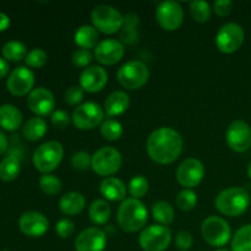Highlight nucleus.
<instances>
[{
	"label": "nucleus",
	"instance_id": "1",
	"mask_svg": "<svg viewBox=\"0 0 251 251\" xmlns=\"http://www.w3.org/2000/svg\"><path fill=\"white\" fill-rule=\"evenodd\" d=\"M181 135L172 127H158L147 139L146 150L149 157L157 164L167 166L176 162L183 152Z\"/></svg>",
	"mask_w": 251,
	"mask_h": 251
},
{
	"label": "nucleus",
	"instance_id": "2",
	"mask_svg": "<svg viewBox=\"0 0 251 251\" xmlns=\"http://www.w3.org/2000/svg\"><path fill=\"white\" fill-rule=\"evenodd\" d=\"M147 220L149 211L145 203L137 199H125L118 208V225L126 233H136L144 229Z\"/></svg>",
	"mask_w": 251,
	"mask_h": 251
},
{
	"label": "nucleus",
	"instance_id": "3",
	"mask_svg": "<svg viewBox=\"0 0 251 251\" xmlns=\"http://www.w3.org/2000/svg\"><path fill=\"white\" fill-rule=\"evenodd\" d=\"M250 205V195L244 188L234 186L221 191L215 200L218 212L228 217H239L247 212Z\"/></svg>",
	"mask_w": 251,
	"mask_h": 251
},
{
	"label": "nucleus",
	"instance_id": "4",
	"mask_svg": "<svg viewBox=\"0 0 251 251\" xmlns=\"http://www.w3.org/2000/svg\"><path fill=\"white\" fill-rule=\"evenodd\" d=\"M64 157V147L58 141H47L37 147L32 162L42 174H50L60 166Z\"/></svg>",
	"mask_w": 251,
	"mask_h": 251
},
{
	"label": "nucleus",
	"instance_id": "5",
	"mask_svg": "<svg viewBox=\"0 0 251 251\" xmlns=\"http://www.w3.org/2000/svg\"><path fill=\"white\" fill-rule=\"evenodd\" d=\"M91 21L98 32L104 34H114L122 31L124 16L119 10L110 5H97L91 12Z\"/></svg>",
	"mask_w": 251,
	"mask_h": 251
},
{
	"label": "nucleus",
	"instance_id": "6",
	"mask_svg": "<svg viewBox=\"0 0 251 251\" xmlns=\"http://www.w3.org/2000/svg\"><path fill=\"white\" fill-rule=\"evenodd\" d=\"M201 235L211 247L222 248L232 239V228L225 218L210 216L201 225Z\"/></svg>",
	"mask_w": 251,
	"mask_h": 251
},
{
	"label": "nucleus",
	"instance_id": "7",
	"mask_svg": "<svg viewBox=\"0 0 251 251\" xmlns=\"http://www.w3.org/2000/svg\"><path fill=\"white\" fill-rule=\"evenodd\" d=\"M117 77L120 85L126 90H140L149 81L150 70L146 64L142 61L131 60L125 63L118 70Z\"/></svg>",
	"mask_w": 251,
	"mask_h": 251
},
{
	"label": "nucleus",
	"instance_id": "8",
	"mask_svg": "<svg viewBox=\"0 0 251 251\" xmlns=\"http://www.w3.org/2000/svg\"><path fill=\"white\" fill-rule=\"evenodd\" d=\"M123 163L122 153L114 147H102L92 156V171L97 176L109 178L119 172Z\"/></svg>",
	"mask_w": 251,
	"mask_h": 251
},
{
	"label": "nucleus",
	"instance_id": "9",
	"mask_svg": "<svg viewBox=\"0 0 251 251\" xmlns=\"http://www.w3.org/2000/svg\"><path fill=\"white\" fill-rule=\"evenodd\" d=\"M171 243L172 232L167 226H149L139 235V245L144 251H166Z\"/></svg>",
	"mask_w": 251,
	"mask_h": 251
},
{
	"label": "nucleus",
	"instance_id": "10",
	"mask_svg": "<svg viewBox=\"0 0 251 251\" xmlns=\"http://www.w3.org/2000/svg\"><path fill=\"white\" fill-rule=\"evenodd\" d=\"M104 114V109L98 103L86 102L74 110L71 120L78 130H93L102 125Z\"/></svg>",
	"mask_w": 251,
	"mask_h": 251
},
{
	"label": "nucleus",
	"instance_id": "11",
	"mask_svg": "<svg viewBox=\"0 0 251 251\" xmlns=\"http://www.w3.org/2000/svg\"><path fill=\"white\" fill-rule=\"evenodd\" d=\"M245 39V32L240 25L228 22L223 25L216 36V46L223 54H233L242 48Z\"/></svg>",
	"mask_w": 251,
	"mask_h": 251
},
{
	"label": "nucleus",
	"instance_id": "12",
	"mask_svg": "<svg viewBox=\"0 0 251 251\" xmlns=\"http://www.w3.org/2000/svg\"><path fill=\"white\" fill-rule=\"evenodd\" d=\"M203 176H205V166L198 158H186L185 161L181 162L176 174V181L180 184V186L190 190L200 185L201 181L203 180Z\"/></svg>",
	"mask_w": 251,
	"mask_h": 251
},
{
	"label": "nucleus",
	"instance_id": "13",
	"mask_svg": "<svg viewBox=\"0 0 251 251\" xmlns=\"http://www.w3.org/2000/svg\"><path fill=\"white\" fill-rule=\"evenodd\" d=\"M156 20L164 31H176L183 25L184 11L178 1H163L157 6Z\"/></svg>",
	"mask_w": 251,
	"mask_h": 251
},
{
	"label": "nucleus",
	"instance_id": "14",
	"mask_svg": "<svg viewBox=\"0 0 251 251\" xmlns=\"http://www.w3.org/2000/svg\"><path fill=\"white\" fill-rule=\"evenodd\" d=\"M226 141L232 151L243 153L251 146V127L244 120L230 123L226 131Z\"/></svg>",
	"mask_w": 251,
	"mask_h": 251
},
{
	"label": "nucleus",
	"instance_id": "15",
	"mask_svg": "<svg viewBox=\"0 0 251 251\" xmlns=\"http://www.w3.org/2000/svg\"><path fill=\"white\" fill-rule=\"evenodd\" d=\"M34 85V74L31 69L26 66H19L14 69L10 74L6 81L7 91L12 96L22 97V96L29 95Z\"/></svg>",
	"mask_w": 251,
	"mask_h": 251
},
{
	"label": "nucleus",
	"instance_id": "16",
	"mask_svg": "<svg viewBox=\"0 0 251 251\" xmlns=\"http://www.w3.org/2000/svg\"><path fill=\"white\" fill-rule=\"evenodd\" d=\"M124 44L114 38L103 39L95 48V59L102 65L112 66L122 61L124 58Z\"/></svg>",
	"mask_w": 251,
	"mask_h": 251
},
{
	"label": "nucleus",
	"instance_id": "17",
	"mask_svg": "<svg viewBox=\"0 0 251 251\" xmlns=\"http://www.w3.org/2000/svg\"><path fill=\"white\" fill-rule=\"evenodd\" d=\"M27 105L37 117H47L55 110V97L48 88H34L27 98Z\"/></svg>",
	"mask_w": 251,
	"mask_h": 251
},
{
	"label": "nucleus",
	"instance_id": "18",
	"mask_svg": "<svg viewBox=\"0 0 251 251\" xmlns=\"http://www.w3.org/2000/svg\"><path fill=\"white\" fill-rule=\"evenodd\" d=\"M19 228L26 237L39 238L48 232L49 221L43 213L28 211L20 217Z\"/></svg>",
	"mask_w": 251,
	"mask_h": 251
},
{
	"label": "nucleus",
	"instance_id": "19",
	"mask_svg": "<svg viewBox=\"0 0 251 251\" xmlns=\"http://www.w3.org/2000/svg\"><path fill=\"white\" fill-rule=\"evenodd\" d=\"M107 247V234L98 227L86 228L78 233L75 239L76 251H104Z\"/></svg>",
	"mask_w": 251,
	"mask_h": 251
},
{
	"label": "nucleus",
	"instance_id": "20",
	"mask_svg": "<svg viewBox=\"0 0 251 251\" xmlns=\"http://www.w3.org/2000/svg\"><path fill=\"white\" fill-rule=\"evenodd\" d=\"M108 82V74L102 66L93 65L83 69L80 75V87L88 93L100 92Z\"/></svg>",
	"mask_w": 251,
	"mask_h": 251
},
{
	"label": "nucleus",
	"instance_id": "21",
	"mask_svg": "<svg viewBox=\"0 0 251 251\" xmlns=\"http://www.w3.org/2000/svg\"><path fill=\"white\" fill-rule=\"evenodd\" d=\"M100 193L105 200L113 201H124L126 199V185L120 179L115 176L104 178L100 185Z\"/></svg>",
	"mask_w": 251,
	"mask_h": 251
},
{
	"label": "nucleus",
	"instance_id": "22",
	"mask_svg": "<svg viewBox=\"0 0 251 251\" xmlns=\"http://www.w3.org/2000/svg\"><path fill=\"white\" fill-rule=\"evenodd\" d=\"M86 200L85 196L78 191H70L64 194L59 200V210L65 216H77L85 210Z\"/></svg>",
	"mask_w": 251,
	"mask_h": 251
},
{
	"label": "nucleus",
	"instance_id": "23",
	"mask_svg": "<svg viewBox=\"0 0 251 251\" xmlns=\"http://www.w3.org/2000/svg\"><path fill=\"white\" fill-rule=\"evenodd\" d=\"M130 105V97L124 91L112 92L104 102V113L108 117H118L127 110Z\"/></svg>",
	"mask_w": 251,
	"mask_h": 251
},
{
	"label": "nucleus",
	"instance_id": "24",
	"mask_svg": "<svg viewBox=\"0 0 251 251\" xmlns=\"http://www.w3.org/2000/svg\"><path fill=\"white\" fill-rule=\"evenodd\" d=\"M24 117L19 108L12 104L0 105V127L6 131H16L21 127Z\"/></svg>",
	"mask_w": 251,
	"mask_h": 251
},
{
	"label": "nucleus",
	"instance_id": "25",
	"mask_svg": "<svg viewBox=\"0 0 251 251\" xmlns=\"http://www.w3.org/2000/svg\"><path fill=\"white\" fill-rule=\"evenodd\" d=\"M98 39H100V33L95 27L90 25H83L78 27L74 34V42L76 46L80 47L81 49H87V50L95 49L97 47V44L100 43Z\"/></svg>",
	"mask_w": 251,
	"mask_h": 251
},
{
	"label": "nucleus",
	"instance_id": "26",
	"mask_svg": "<svg viewBox=\"0 0 251 251\" xmlns=\"http://www.w3.org/2000/svg\"><path fill=\"white\" fill-rule=\"evenodd\" d=\"M47 130H48V126H47L46 120L39 117H34L25 123L22 127V135L28 141L36 142L46 136Z\"/></svg>",
	"mask_w": 251,
	"mask_h": 251
},
{
	"label": "nucleus",
	"instance_id": "27",
	"mask_svg": "<svg viewBox=\"0 0 251 251\" xmlns=\"http://www.w3.org/2000/svg\"><path fill=\"white\" fill-rule=\"evenodd\" d=\"M21 172V161L17 154H7L0 162V179L2 181L15 180Z\"/></svg>",
	"mask_w": 251,
	"mask_h": 251
},
{
	"label": "nucleus",
	"instance_id": "28",
	"mask_svg": "<svg viewBox=\"0 0 251 251\" xmlns=\"http://www.w3.org/2000/svg\"><path fill=\"white\" fill-rule=\"evenodd\" d=\"M112 216V208L104 200H95L88 207V217L96 226L107 225Z\"/></svg>",
	"mask_w": 251,
	"mask_h": 251
},
{
	"label": "nucleus",
	"instance_id": "29",
	"mask_svg": "<svg viewBox=\"0 0 251 251\" xmlns=\"http://www.w3.org/2000/svg\"><path fill=\"white\" fill-rule=\"evenodd\" d=\"M152 217L156 221L157 225L167 226L172 225L174 221V208L167 201H157L152 205L151 208Z\"/></svg>",
	"mask_w": 251,
	"mask_h": 251
},
{
	"label": "nucleus",
	"instance_id": "30",
	"mask_svg": "<svg viewBox=\"0 0 251 251\" xmlns=\"http://www.w3.org/2000/svg\"><path fill=\"white\" fill-rule=\"evenodd\" d=\"M139 17L135 14H127L124 16V25L122 28V34L120 38L123 42L126 44H135L139 42V32H137V27H139Z\"/></svg>",
	"mask_w": 251,
	"mask_h": 251
},
{
	"label": "nucleus",
	"instance_id": "31",
	"mask_svg": "<svg viewBox=\"0 0 251 251\" xmlns=\"http://www.w3.org/2000/svg\"><path fill=\"white\" fill-rule=\"evenodd\" d=\"M230 251H251V225L237 230L230 240Z\"/></svg>",
	"mask_w": 251,
	"mask_h": 251
},
{
	"label": "nucleus",
	"instance_id": "32",
	"mask_svg": "<svg viewBox=\"0 0 251 251\" xmlns=\"http://www.w3.org/2000/svg\"><path fill=\"white\" fill-rule=\"evenodd\" d=\"M2 56L6 61H21L27 56V48L24 43L19 41H10L4 44L1 49Z\"/></svg>",
	"mask_w": 251,
	"mask_h": 251
},
{
	"label": "nucleus",
	"instance_id": "33",
	"mask_svg": "<svg viewBox=\"0 0 251 251\" xmlns=\"http://www.w3.org/2000/svg\"><path fill=\"white\" fill-rule=\"evenodd\" d=\"M189 10L190 15L196 22L199 24H206L210 21L211 15H212V9L210 4L203 0H194L189 4Z\"/></svg>",
	"mask_w": 251,
	"mask_h": 251
},
{
	"label": "nucleus",
	"instance_id": "34",
	"mask_svg": "<svg viewBox=\"0 0 251 251\" xmlns=\"http://www.w3.org/2000/svg\"><path fill=\"white\" fill-rule=\"evenodd\" d=\"M123 125L118 120L107 119L100 125V135L108 141H117L123 136Z\"/></svg>",
	"mask_w": 251,
	"mask_h": 251
},
{
	"label": "nucleus",
	"instance_id": "35",
	"mask_svg": "<svg viewBox=\"0 0 251 251\" xmlns=\"http://www.w3.org/2000/svg\"><path fill=\"white\" fill-rule=\"evenodd\" d=\"M38 184L41 190L48 196H55L61 191L60 179L53 174H42Z\"/></svg>",
	"mask_w": 251,
	"mask_h": 251
},
{
	"label": "nucleus",
	"instance_id": "36",
	"mask_svg": "<svg viewBox=\"0 0 251 251\" xmlns=\"http://www.w3.org/2000/svg\"><path fill=\"white\" fill-rule=\"evenodd\" d=\"M149 180L144 176H135L127 185V191L132 199L140 200L149 193Z\"/></svg>",
	"mask_w": 251,
	"mask_h": 251
},
{
	"label": "nucleus",
	"instance_id": "37",
	"mask_svg": "<svg viewBox=\"0 0 251 251\" xmlns=\"http://www.w3.org/2000/svg\"><path fill=\"white\" fill-rule=\"evenodd\" d=\"M176 207L181 211H188L194 210L198 205V195L194 190H190V189H184L176 196Z\"/></svg>",
	"mask_w": 251,
	"mask_h": 251
},
{
	"label": "nucleus",
	"instance_id": "38",
	"mask_svg": "<svg viewBox=\"0 0 251 251\" xmlns=\"http://www.w3.org/2000/svg\"><path fill=\"white\" fill-rule=\"evenodd\" d=\"M47 60H48V55H47L46 51L41 48L32 49L31 51H28L26 58H25L26 65L32 69L43 68L47 64Z\"/></svg>",
	"mask_w": 251,
	"mask_h": 251
},
{
	"label": "nucleus",
	"instance_id": "39",
	"mask_svg": "<svg viewBox=\"0 0 251 251\" xmlns=\"http://www.w3.org/2000/svg\"><path fill=\"white\" fill-rule=\"evenodd\" d=\"M71 166L78 172H86L92 167V156L85 151L76 152L71 157Z\"/></svg>",
	"mask_w": 251,
	"mask_h": 251
},
{
	"label": "nucleus",
	"instance_id": "40",
	"mask_svg": "<svg viewBox=\"0 0 251 251\" xmlns=\"http://www.w3.org/2000/svg\"><path fill=\"white\" fill-rule=\"evenodd\" d=\"M93 58H95V55L91 53V50L78 48L71 55V63L76 68H88V65L92 63Z\"/></svg>",
	"mask_w": 251,
	"mask_h": 251
},
{
	"label": "nucleus",
	"instance_id": "41",
	"mask_svg": "<svg viewBox=\"0 0 251 251\" xmlns=\"http://www.w3.org/2000/svg\"><path fill=\"white\" fill-rule=\"evenodd\" d=\"M83 97H85V91L81 87H77V86H71L64 93V100H65L66 104L71 105H80V103L83 100Z\"/></svg>",
	"mask_w": 251,
	"mask_h": 251
},
{
	"label": "nucleus",
	"instance_id": "42",
	"mask_svg": "<svg viewBox=\"0 0 251 251\" xmlns=\"http://www.w3.org/2000/svg\"><path fill=\"white\" fill-rule=\"evenodd\" d=\"M55 232L61 239H68L75 233V225L69 218H61L55 225Z\"/></svg>",
	"mask_w": 251,
	"mask_h": 251
},
{
	"label": "nucleus",
	"instance_id": "43",
	"mask_svg": "<svg viewBox=\"0 0 251 251\" xmlns=\"http://www.w3.org/2000/svg\"><path fill=\"white\" fill-rule=\"evenodd\" d=\"M70 119H71L70 115H69L65 110H61V109L54 110V113L50 117L51 125L59 130L66 129V127L69 126V124H70Z\"/></svg>",
	"mask_w": 251,
	"mask_h": 251
},
{
	"label": "nucleus",
	"instance_id": "44",
	"mask_svg": "<svg viewBox=\"0 0 251 251\" xmlns=\"http://www.w3.org/2000/svg\"><path fill=\"white\" fill-rule=\"evenodd\" d=\"M194 243V238L190 232L188 230H180L178 232L176 237V245L179 250L181 251H188L191 249Z\"/></svg>",
	"mask_w": 251,
	"mask_h": 251
},
{
	"label": "nucleus",
	"instance_id": "45",
	"mask_svg": "<svg viewBox=\"0 0 251 251\" xmlns=\"http://www.w3.org/2000/svg\"><path fill=\"white\" fill-rule=\"evenodd\" d=\"M213 11L217 16L226 17L232 12L233 2L230 0H217L213 2Z\"/></svg>",
	"mask_w": 251,
	"mask_h": 251
},
{
	"label": "nucleus",
	"instance_id": "46",
	"mask_svg": "<svg viewBox=\"0 0 251 251\" xmlns=\"http://www.w3.org/2000/svg\"><path fill=\"white\" fill-rule=\"evenodd\" d=\"M10 27V17L4 12H0V32L6 31Z\"/></svg>",
	"mask_w": 251,
	"mask_h": 251
},
{
	"label": "nucleus",
	"instance_id": "47",
	"mask_svg": "<svg viewBox=\"0 0 251 251\" xmlns=\"http://www.w3.org/2000/svg\"><path fill=\"white\" fill-rule=\"evenodd\" d=\"M10 71V65L4 58H0V78L5 77V76L9 74Z\"/></svg>",
	"mask_w": 251,
	"mask_h": 251
},
{
	"label": "nucleus",
	"instance_id": "48",
	"mask_svg": "<svg viewBox=\"0 0 251 251\" xmlns=\"http://www.w3.org/2000/svg\"><path fill=\"white\" fill-rule=\"evenodd\" d=\"M7 147H9V141H7V137L4 132L0 130V154H2L4 152H6Z\"/></svg>",
	"mask_w": 251,
	"mask_h": 251
},
{
	"label": "nucleus",
	"instance_id": "49",
	"mask_svg": "<svg viewBox=\"0 0 251 251\" xmlns=\"http://www.w3.org/2000/svg\"><path fill=\"white\" fill-rule=\"evenodd\" d=\"M248 176L251 179V162L249 163V166H248Z\"/></svg>",
	"mask_w": 251,
	"mask_h": 251
},
{
	"label": "nucleus",
	"instance_id": "50",
	"mask_svg": "<svg viewBox=\"0 0 251 251\" xmlns=\"http://www.w3.org/2000/svg\"><path fill=\"white\" fill-rule=\"evenodd\" d=\"M215 251H230V250H227V249H218V250H215Z\"/></svg>",
	"mask_w": 251,
	"mask_h": 251
}]
</instances>
